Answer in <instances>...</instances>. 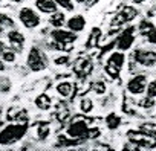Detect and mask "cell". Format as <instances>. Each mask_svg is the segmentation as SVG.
Segmentation results:
<instances>
[{
    "instance_id": "obj_7",
    "label": "cell",
    "mask_w": 156,
    "mask_h": 151,
    "mask_svg": "<svg viewBox=\"0 0 156 151\" xmlns=\"http://www.w3.org/2000/svg\"><path fill=\"white\" fill-rule=\"evenodd\" d=\"M133 63L142 66V67H154L156 66V50L154 49H144L138 47L132 52Z\"/></svg>"
},
{
    "instance_id": "obj_34",
    "label": "cell",
    "mask_w": 156,
    "mask_h": 151,
    "mask_svg": "<svg viewBox=\"0 0 156 151\" xmlns=\"http://www.w3.org/2000/svg\"><path fill=\"white\" fill-rule=\"evenodd\" d=\"M94 149H104V151H110V149H112V146H109L107 143H97V146H95Z\"/></svg>"
},
{
    "instance_id": "obj_33",
    "label": "cell",
    "mask_w": 156,
    "mask_h": 151,
    "mask_svg": "<svg viewBox=\"0 0 156 151\" xmlns=\"http://www.w3.org/2000/svg\"><path fill=\"white\" fill-rule=\"evenodd\" d=\"M101 136V130L100 128H89V133H87V140H94L97 137Z\"/></svg>"
},
{
    "instance_id": "obj_6",
    "label": "cell",
    "mask_w": 156,
    "mask_h": 151,
    "mask_svg": "<svg viewBox=\"0 0 156 151\" xmlns=\"http://www.w3.org/2000/svg\"><path fill=\"white\" fill-rule=\"evenodd\" d=\"M89 124L84 119L80 118H73L69 125L66 127V134L73 137V139H81V140H87V133H89Z\"/></svg>"
},
{
    "instance_id": "obj_13",
    "label": "cell",
    "mask_w": 156,
    "mask_h": 151,
    "mask_svg": "<svg viewBox=\"0 0 156 151\" xmlns=\"http://www.w3.org/2000/svg\"><path fill=\"white\" fill-rule=\"evenodd\" d=\"M86 25H87L86 17L81 15V14H75V15L69 17L67 22H66V28L70 29V31H73V32H76V34L83 32L86 29Z\"/></svg>"
},
{
    "instance_id": "obj_3",
    "label": "cell",
    "mask_w": 156,
    "mask_h": 151,
    "mask_svg": "<svg viewBox=\"0 0 156 151\" xmlns=\"http://www.w3.org/2000/svg\"><path fill=\"white\" fill-rule=\"evenodd\" d=\"M126 61H127V57H126V52H121V50H115L109 55L106 64H104V72L107 73V77L112 78V80H116L119 78L121 75V70L122 67L126 66Z\"/></svg>"
},
{
    "instance_id": "obj_37",
    "label": "cell",
    "mask_w": 156,
    "mask_h": 151,
    "mask_svg": "<svg viewBox=\"0 0 156 151\" xmlns=\"http://www.w3.org/2000/svg\"><path fill=\"white\" fill-rule=\"evenodd\" d=\"M144 2H145V0H133L135 5H141V3H144Z\"/></svg>"
},
{
    "instance_id": "obj_4",
    "label": "cell",
    "mask_w": 156,
    "mask_h": 151,
    "mask_svg": "<svg viewBox=\"0 0 156 151\" xmlns=\"http://www.w3.org/2000/svg\"><path fill=\"white\" fill-rule=\"evenodd\" d=\"M26 66L32 70V72H41L49 66V60L48 55L37 46H32L26 55Z\"/></svg>"
},
{
    "instance_id": "obj_40",
    "label": "cell",
    "mask_w": 156,
    "mask_h": 151,
    "mask_svg": "<svg viewBox=\"0 0 156 151\" xmlns=\"http://www.w3.org/2000/svg\"><path fill=\"white\" fill-rule=\"evenodd\" d=\"M2 29H3V28H2V26H0V31H2Z\"/></svg>"
},
{
    "instance_id": "obj_30",
    "label": "cell",
    "mask_w": 156,
    "mask_h": 151,
    "mask_svg": "<svg viewBox=\"0 0 156 151\" xmlns=\"http://www.w3.org/2000/svg\"><path fill=\"white\" fill-rule=\"evenodd\" d=\"M69 63H70V57L67 53H61V55L54 58V64L55 66H67Z\"/></svg>"
},
{
    "instance_id": "obj_10",
    "label": "cell",
    "mask_w": 156,
    "mask_h": 151,
    "mask_svg": "<svg viewBox=\"0 0 156 151\" xmlns=\"http://www.w3.org/2000/svg\"><path fill=\"white\" fill-rule=\"evenodd\" d=\"M147 84H148V78L147 75L144 73H138V75H133V77L127 81V92L133 96H141L145 93L147 90Z\"/></svg>"
},
{
    "instance_id": "obj_24",
    "label": "cell",
    "mask_w": 156,
    "mask_h": 151,
    "mask_svg": "<svg viewBox=\"0 0 156 151\" xmlns=\"http://www.w3.org/2000/svg\"><path fill=\"white\" fill-rule=\"evenodd\" d=\"M49 134H51V124L49 122H40L37 125V137H38V140L44 142L49 137Z\"/></svg>"
},
{
    "instance_id": "obj_19",
    "label": "cell",
    "mask_w": 156,
    "mask_h": 151,
    "mask_svg": "<svg viewBox=\"0 0 156 151\" xmlns=\"http://www.w3.org/2000/svg\"><path fill=\"white\" fill-rule=\"evenodd\" d=\"M101 29L100 28H92L89 37H87V41H86V47L87 49H94V47H98L100 46V40H101Z\"/></svg>"
},
{
    "instance_id": "obj_32",
    "label": "cell",
    "mask_w": 156,
    "mask_h": 151,
    "mask_svg": "<svg viewBox=\"0 0 156 151\" xmlns=\"http://www.w3.org/2000/svg\"><path fill=\"white\" fill-rule=\"evenodd\" d=\"M145 95H148V96H151V98L156 99V78L151 80V81H148V84H147V90H145Z\"/></svg>"
},
{
    "instance_id": "obj_31",
    "label": "cell",
    "mask_w": 156,
    "mask_h": 151,
    "mask_svg": "<svg viewBox=\"0 0 156 151\" xmlns=\"http://www.w3.org/2000/svg\"><path fill=\"white\" fill-rule=\"evenodd\" d=\"M92 90L97 93V95H104L106 93V90H107V87H106V83L104 81H97L94 86H92Z\"/></svg>"
},
{
    "instance_id": "obj_15",
    "label": "cell",
    "mask_w": 156,
    "mask_h": 151,
    "mask_svg": "<svg viewBox=\"0 0 156 151\" xmlns=\"http://www.w3.org/2000/svg\"><path fill=\"white\" fill-rule=\"evenodd\" d=\"M84 140L81 139H73L67 134H60L58 139H57V143H55V148H75L78 145H81Z\"/></svg>"
},
{
    "instance_id": "obj_18",
    "label": "cell",
    "mask_w": 156,
    "mask_h": 151,
    "mask_svg": "<svg viewBox=\"0 0 156 151\" xmlns=\"http://www.w3.org/2000/svg\"><path fill=\"white\" fill-rule=\"evenodd\" d=\"M34 104H35L37 108L46 112V110H49V108L52 107V98H51L48 93H40L38 96H35Z\"/></svg>"
},
{
    "instance_id": "obj_29",
    "label": "cell",
    "mask_w": 156,
    "mask_h": 151,
    "mask_svg": "<svg viewBox=\"0 0 156 151\" xmlns=\"http://www.w3.org/2000/svg\"><path fill=\"white\" fill-rule=\"evenodd\" d=\"M2 60L5 63H14L16 61V50L14 49H5L2 52Z\"/></svg>"
},
{
    "instance_id": "obj_38",
    "label": "cell",
    "mask_w": 156,
    "mask_h": 151,
    "mask_svg": "<svg viewBox=\"0 0 156 151\" xmlns=\"http://www.w3.org/2000/svg\"><path fill=\"white\" fill-rule=\"evenodd\" d=\"M75 3H78V5H81V3H86V0H73Z\"/></svg>"
},
{
    "instance_id": "obj_17",
    "label": "cell",
    "mask_w": 156,
    "mask_h": 151,
    "mask_svg": "<svg viewBox=\"0 0 156 151\" xmlns=\"http://www.w3.org/2000/svg\"><path fill=\"white\" fill-rule=\"evenodd\" d=\"M92 69H94V64L89 58H81L80 61H78V64L75 66V70L80 77H87V75L92 72Z\"/></svg>"
},
{
    "instance_id": "obj_14",
    "label": "cell",
    "mask_w": 156,
    "mask_h": 151,
    "mask_svg": "<svg viewBox=\"0 0 156 151\" xmlns=\"http://www.w3.org/2000/svg\"><path fill=\"white\" fill-rule=\"evenodd\" d=\"M34 5L41 14H48V15L60 9L58 5L55 3V0H34Z\"/></svg>"
},
{
    "instance_id": "obj_25",
    "label": "cell",
    "mask_w": 156,
    "mask_h": 151,
    "mask_svg": "<svg viewBox=\"0 0 156 151\" xmlns=\"http://www.w3.org/2000/svg\"><path fill=\"white\" fill-rule=\"evenodd\" d=\"M80 110H81V113H86V115H89V113H92L94 112V108H95V105H94V101L89 98V96H84V98H81L80 99Z\"/></svg>"
},
{
    "instance_id": "obj_27",
    "label": "cell",
    "mask_w": 156,
    "mask_h": 151,
    "mask_svg": "<svg viewBox=\"0 0 156 151\" xmlns=\"http://www.w3.org/2000/svg\"><path fill=\"white\" fill-rule=\"evenodd\" d=\"M139 105H141V108L150 110V108H153V107H154V98H151V96L145 95V96L139 101Z\"/></svg>"
},
{
    "instance_id": "obj_11",
    "label": "cell",
    "mask_w": 156,
    "mask_h": 151,
    "mask_svg": "<svg viewBox=\"0 0 156 151\" xmlns=\"http://www.w3.org/2000/svg\"><path fill=\"white\" fill-rule=\"evenodd\" d=\"M19 20L26 29H35L41 23L40 14L37 11H34L32 8H28V6H25L19 11Z\"/></svg>"
},
{
    "instance_id": "obj_1",
    "label": "cell",
    "mask_w": 156,
    "mask_h": 151,
    "mask_svg": "<svg viewBox=\"0 0 156 151\" xmlns=\"http://www.w3.org/2000/svg\"><path fill=\"white\" fill-rule=\"evenodd\" d=\"M51 40H52V49L57 50H64V52H70L73 43L78 40V34L70 31V29H64V28H57L51 32Z\"/></svg>"
},
{
    "instance_id": "obj_20",
    "label": "cell",
    "mask_w": 156,
    "mask_h": 151,
    "mask_svg": "<svg viewBox=\"0 0 156 151\" xmlns=\"http://www.w3.org/2000/svg\"><path fill=\"white\" fill-rule=\"evenodd\" d=\"M156 31V26H154V23H151L150 20H147V19H144V20H141L139 23H138V32L142 35V37H150L153 32Z\"/></svg>"
},
{
    "instance_id": "obj_9",
    "label": "cell",
    "mask_w": 156,
    "mask_h": 151,
    "mask_svg": "<svg viewBox=\"0 0 156 151\" xmlns=\"http://www.w3.org/2000/svg\"><path fill=\"white\" fill-rule=\"evenodd\" d=\"M136 17H138V9H136L135 6H124V8H121V9L116 12V15L110 20V26H112V28H121V26H124V25L133 22Z\"/></svg>"
},
{
    "instance_id": "obj_8",
    "label": "cell",
    "mask_w": 156,
    "mask_h": 151,
    "mask_svg": "<svg viewBox=\"0 0 156 151\" xmlns=\"http://www.w3.org/2000/svg\"><path fill=\"white\" fill-rule=\"evenodd\" d=\"M136 41V29L135 26H127L124 31L119 32L118 38L115 40V47L121 52H127L133 47Z\"/></svg>"
},
{
    "instance_id": "obj_41",
    "label": "cell",
    "mask_w": 156,
    "mask_h": 151,
    "mask_svg": "<svg viewBox=\"0 0 156 151\" xmlns=\"http://www.w3.org/2000/svg\"><path fill=\"white\" fill-rule=\"evenodd\" d=\"M2 2H3V0H0V3H2Z\"/></svg>"
},
{
    "instance_id": "obj_23",
    "label": "cell",
    "mask_w": 156,
    "mask_h": 151,
    "mask_svg": "<svg viewBox=\"0 0 156 151\" xmlns=\"http://www.w3.org/2000/svg\"><path fill=\"white\" fill-rule=\"evenodd\" d=\"M138 128H139L141 131H144L147 136H150L151 139H154V140H156V122L145 121V122H141Z\"/></svg>"
},
{
    "instance_id": "obj_2",
    "label": "cell",
    "mask_w": 156,
    "mask_h": 151,
    "mask_svg": "<svg viewBox=\"0 0 156 151\" xmlns=\"http://www.w3.org/2000/svg\"><path fill=\"white\" fill-rule=\"evenodd\" d=\"M28 133V122L9 124L0 131V146H8L20 142Z\"/></svg>"
},
{
    "instance_id": "obj_28",
    "label": "cell",
    "mask_w": 156,
    "mask_h": 151,
    "mask_svg": "<svg viewBox=\"0 0 156 151\" xmlns=\"http://www.w3.org/2000/svg\"><path fill=\"white\" fill-rule=\"evenodd\" d=\"M0 26L2 28H14L16 26V23H14V20L9 17V15H6V14H0Z\"/></svg>"
},
{
    "instance_id": "obj_21",
    "label": "cell",
    "mask_w": 156,
    "mask_h": 151,
    "mask_svg": "<svg viewBox=\"0 0 156 151\" xmlns=\"http://www.w3.org/2000/svg\"><path fill=\"white\" fill-rule=\"evenodd\" d=\"M55 90L61 98H69L72 95V92L75 90V87H73V83H70V81H61L57 84Z\"/></svg>"
},
{
    "instance_id": "obj_16",
    "label": "cell",
    "mask_w": 156,
    "mask_h": 151,
    "mask_svg": "<svg viewBox=\"0 0 156 151\" xmlns=\"http://www.w3.org/2000/svg\"><path fill=\"white\" fill-rule=\"evenodd\" d=\"M66 22H67V19H66L64 11H55L54 14H51L48 23H49L54 29H57V28H64V26H66Z\"/></svg>"
},
{
    "instance_id": "obj_12",
    "label": "cell",
    "mask_w": 156,
    "mask_h": 151,
    "mask_svg": "<svg viewBox=\"0 0 156 151\" xmlns=\"http://www.w3.org/2000/svg\"><path fill=\"white\" fill-rule=\"evenodd\" d=\"M8 43H9V46H11V49H14L16 52H22L23 50V47H25V43H26V37L20 32V31H17V29H11L9 32H8Z\"/></svg>"
},
{
    "instance_id": "obj_26",
    "label": "cell",
    "mask_w": 156,
    "mask_h": 151,
    "mask_svg": "<svg viewBox=\"0 0 156 151\" xmlns=\"http://www.w3.org/2000/svg\"><path fill=\"white\" fill-rule=\"evenodd\" d=\"M55 3H57L58 8L63 9L64 12H72V11H75V2H73V0H55Z\"/></svg>"
},
{
    "instance_id": "obj_35",
    "label": "cell",
    "mask_w": 156,
    "mask_h": 151,
    "mask_svg": "<svg viewBox=\"0 0 156 151\" xmlns=\"http://www.w3.org/2000/svg\"><path fill=\"white\" fill-rule=\"evenodd\" d=\"M5 49H6V47H5V43H3L2 40H0V55H2V52H3Z\"/></svg>"
},
{
    "instance_id": "obj_22",
    "label": "cell",
    "mask_w": 156,
    "mask_h": 151,
    "mask_svg": "<svg viewBox=\"0 0 156 151\" xmlns=\"http://www.w3.org/2000/svg\"><path fill=\"white\" fill-rule=\"evenodd\" d=\"M104 122H106V127L110 130V131H115V130H118L119 127H121V124H122V119H121V116L119 115H116V113H109L107 116H106V119H104Z\"/></svg>"
},
{
    "instance_id": "obj_36",
    "label": "cell",
    "mask_w": 156,
    "mask_h": 151,
    "mask_svg": "<svg viewBox=\"0 0 156 151\" xmlns=\"http://www.w3.org/2000/svg\"><path fill=\"white\" fill-rule=\"evenodd\" d=\"M3 70H5V61L0 60V72H3Z\"/></svg>"
},
{
    "instance_id": "obj_5",
    "label": "cell",
    "mask_w": 156,
    "mask_h": 151,
    "mask_svg": "<svg viewBox=\"0 0 156 151\" xmlns=\"http://www.w3.org/2000/svg\"><path fill=\"white\" fill-rule=\"evenodd\" d=\"M126 137H127L129 142H132L133 145H136L139 149H154L156 148V140L151 139L150 136H147L139 128H136V130H133V128L127 130Z\"/></svg>"
},
{
    "instance_id": "obj_39",
    "label": "cell",
    "mask_w": 156,
    "mask_h": 151,
    "mask_svg": "<svg viewBox=\"0 0 156 151\" xmlns=\"http://www.w3.org/2000/svg\"><path fill=\"white\" fill-rule=\"evenodd\" d=\"M14 3H22V2H25V0H12Z\"/></svg>"
}]
</instances>
